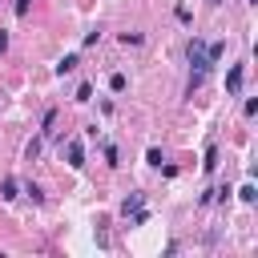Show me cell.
<instances>
[{"instance_id": "obj_8", "label": "cell", "mask_w": 258, "mask_h": 258, "mask_svg": "<svg viewBox=\"0 0 258 258\" xmlns=\"http://www.w3.org/2000/svg\"><path fill=\"white\" fill-rule=\"evenodd\" d=\"M73 101H81V105H85V101H93V85H89V81H81V85H77V97H73Z\"/></svg>"}, {"instance_id": "obj_15", "label": "cell", "mask_w": 258, "mask_h": 258, "mask_svg": "<svg viewBox=\"0 0 258 258\" xmlns=\"http://www.w3.org/2000/svg\"><path fill=\"white\" fill-rule=\"evenodd\" d=\"M238 198H242V202H254V198H258V189H254V185H250V181H246V185H242V189H238Z\"/></svg>"}, {"instance_id": "obj_6", "label": "cell", "mask_w": 258, "mask_h": 258, "mask_svg": "<svg viewBox=\"0 0 258 258\" xmlns=\"http://www.w3.org/2000/svg\"><path fill=\"white\" fill-rule=\"evenodd\" d=\"M202 169H206V173L218 169V145H206V161H202Z\"/></svg>"}, {"instance_id": "obj_17", "label": "cell", "mask_w": 258, "mask_h": 258, "mask_svg": "<svg viewBox=\"0 0 258 258\" xmlns=\"http://www.w3.org/2000/svg\"><path fill=\"white\" fill-rule=\"evenodd\" d=\"M52 121H56V109H48V113H44V121H40V133H48V129H52Z\"/></svg>"}, {"instance_id": "obj_1", "label": "cell", "mask_w": 258, "mask_h": 258, "mask_svg": "<svg viewBox=\"0 0 258 258\" xmlns=\"http://www.w3.org/2000/svg\"><path fill=\"white\" fill-rule=\"evenodd\" d=\"M185 56H189V93L206 81V73H210V56H206V40L202 36H194L189 40V48H185Z\"/></svg>"}, {"instance_id": "obj_9", "label": "cell", "mask_w": 258, "mask_h": 258, "mask_svg": "<svg viewBox=\"0 0 258 258\" xmlns=\"http://www.w3.org/2000/svg\"><path fill=\"white\" fill-rule=\"evenodd\" d=\"M125 85H129L125 73H113V77H109V89H113V93H125Z\"/></svg>"}, {"instance_id": "obj_13", "label": "cell", "mask_w": 258, "mask_h": 258, "mask_svg": "<svg viewBox=\"0 0 258 258\" xmlns=\"http://www.w3.org/2000/svg\"><path fill=\"white\" fill-rule=\"evenodd\" d=\"M173 16H177V20H181V24H189V20H194V12H189V8H185V4H177V8H173Z\"/></svg>"}, {"instance_id": "obj_7", "label": "cell", "mask_w": 258, "mask_h": 258, "mask_svg": "<svg viewBox=\"0 0 258 258\" xmlns=\"http://www.w3.org/2000/svg\"><path fill=\"white\" fill-rule=\"evenodd\" d=\"M133 210H141V194H129V198L121 202V214H125V218H129Z\"/></svg>"}, {"instance_id": "obj_10", "label": "cell", "mask_w": 258, "mask_h": 258, "mask_svg": "<svg viewBox=\"0 0 258 258\" xmlns=\"http://www.w3.org/2000/svg\"><path fill=\"white\" fill-rule=\"evenodd\" d=\"M24 194H28V198H32V202H36V206H40V202H44V189H40V185H36V181H28V185H24Z\"/></svg>"}, {"instance_id": "obj_12", "label": "cell", "mask_w": 258, "mask_h": 258, "mask_svg": "<svg viewBox=\"0 0 258 258\" xmlns=\"http://www.w3.org/2000/svg\"><path fill=\"white\" fill-rule=\"evenodd\" d=\"M105 165H121V153H117V145H105Z\"/></svg>"}, {"instance_id": "obj_14", "label": "cell", "mask_w": 258, "mask_h": 258, "mask_svg": "<svg viewBox=\"0 0 258 258\" xmlns=\"http://www.w3.org/2000/svg\"><path fill=\"white\" fill-rule=\"evenodd\" d=\"M97 40H101V28H89V32H85V40H81V44H85V48H93V44H97Z\"/></svg>"}, {"instance_id": "obj_19", "label": "cell", "mask_w": 258, "mask_h": 258, "mask_svg": "<svg viewBox=\"0 0 258 258\" xmlns=\"http://www.w3.org/2000/svg\"><path fill=\"white\" fill-rule=\"evenodd\" d=\"M12 12H16V16H28V0H16V4H12Z\"/></svg>"}, {"instance_id": "obj_5", "label": "cell", "mask_w": 258, "mask_h": 258, "mask_svg": "<svg viewBox=\"0 0 258 258\" xmlns=\"http://www.w3.org/2000/svg\"><path fill=\"white\" fill-rule=\"evenodd\" d=\"M77 64H81V60H77V52H69V56H60V60H56V77H64V73H73Z\"/></svg>"}, {"instance_id": "obj_3", "label": "cell", "mask_w": 258, "mask_h": 258, "mask_svg": "<svg viewBox=\"0 0 258 258\" xmlns=\"http://www.w3.org/2000/svg\"><path fill=\"white\" fill-rule=\"evenodd\" d=\"M60 153L69 157V165H73V169H81V165H85V145H81L77 137H73V141H64V145H60Z\"/></svg>"}, {"instance_id": "obj_20", "label": "cell", "mask_w": 258, "mask_h": 258, "mask_svg": "<svg viewBox=\"0 0 258 258\" xmlns=\"http://www.w3.org/2000/svg\"><path fill=\"white\" fill-rule=\"evenodd\" d=\"M4 52H8V32L0 28V56H4Z\"/></svg>"}, {"instance_id": "obj_4", "label": "cell", "mask_w": 258, "mask_h": 258, "mask_svg": "<svg viewBox=\"0 0 258 258\" xmlns=\"http://www.w3.org/2000/svg\"><path fill=\"white\" fill-rule=\"evenodd\" d=\"M16 189H20V181H16V177H4V181H0V198H4V202H16V198H20Z\"/></svg>"}, {"instance_id": "obj_22", "label": "cell", "mask_w": 258, "mask_h": 258, "mask_svg": "<svg viewBox=\"0 0 258 258\" xmlns=\"http://www.w3.org/2000/svg\"><path fill=\"white\" fill-rule=\"evenodd\" d=\"M246 4H254V0H246Z\"/></svg>"}, {"instance_id": "obj_18", "label": "cell", "mask_w": 258, "mask_h": 258, "mask_svg": "<svg viewBox=\"0 0 258 258\" xmlns=\"http://www.w3.org/2000/svg\"><path fill=\"white\" fill-rule=\"evenodd\" d=\"M145 161H149V165H161V161H165V157H161V149H157V145H153V149H149V153H145Z\"/></svg>"}, {"instance_id": "obj_16", "label": "cell", "mask_w": 258, "mask_h": 258, "mask_svg": "<svg viewBox=\"0 0 258 258\" xmlns=\"http://www.w3.org/2000/svg\"><path fill=\"white\" fill-rule=\"evenodd\" d=\"M141 40H145L141 32H121V44H141Z\"/></svg>"}, {"instance_id": "obj_2", "label": "cell", "mask_w": 258, "mask_h": 258, "mask_svg": "<svg viewBox=\"0 0 258 258\" xmlns=\"http://www.w3.org/2000/svg\"><path fill=\"white\" fill-rule=\"evenodd\" d=\"M242 85H246V64H230V73H226V93L238 97Z\"/></svg>"}, {"instance_id": "obj_21", "label": "cell", "mask_w": 258, "mask_h": 258, "mask_svg": "<svg viewBox=\"0 0 258 258\" xmlns=\"http://www.w3.org/2000/svg\"><path fill=\"white\" fill-rule=\"evenodd\" d=\"M210 4H222V0H210Z\"/></svg>"}, {"instance_id": "obj_11", "label": "cell", "mask_w": 258, "mask_h": 258, "mask_svg": "<svg viewBox=\"0 0 258 258\" xmlns=\"http://www.w3.org/2000/svg\"><path fill=\"white\" fill-rule=\"evenodd\" d=\"M40 145H44V141H40V137H32V141H28V149H24V157H28V161H32V157H40Z\"/></svg>"}]
</instances>
